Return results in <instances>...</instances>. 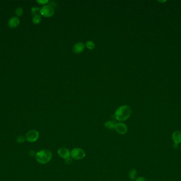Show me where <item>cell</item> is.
<instances>
[{
    "mask_svg": "<svg viewBox=\"0 0 181 181\" xmlns=\"http://www.w3.org/2000/svg\"><path fill=\"white\" fill-rule=\"evenodd\" d=\"M58 155L60 157L62 158L64 160L70 157V151L68 148L65 147H61L58 150Z\"/></svg>",
    "mask_w": 181,
    "mask_h": 181,
    "instance_id": "52a82bcc",
    "label": "cell"
},
{
    "mask_svg": "<svg viewBox=\"0 0 181 181\" xmlns=\"http://www.w3.org/2000/svg\"><path fill=\"white\" fill-rule=\"evenodd\" d=\"M137 172L135 169H132L130 170L129 173V177L130 179L133 181L137 179Z\"/></svg>",
    "mask_w": 181,
    "mask_h": 181,
    "instance_id": "8fae6325",
    "label": "cell"
},
{
    "mask_svg": "<svg viewBox=\"0 0 181 181\" xmlns=\"http://www.w3.org/2000/svg\"><path fill=\"white\" fill-rule=\"evenodd\" d=\"M37 2L40 4H45L48 2V0H37Z\"/></svg>",
    "mask_w": 181,
    "mask_h": 181,
    "instance_id": "ac0fdd59",
    "label": "cell"
},
{
    "mask_svg": "<svg viewBox=\"0 0 181 181\" xmlns=\"http://www.w3.org/2000/svg\"><path fill=\"white\" fill-rule=\"evenodd\" d=\"M40 13L45 17H51L54 14V8L50 5H45L41 7Z\"/></svg>",
    "mask_w": 181,
    "mask_h": 181,
    "instance_id": "5b68a950",
    "label": "cell"
},
{
    "mask_svg": "<svg viewBox=\"0 0 181 181\" xmlns=\"http://www.w3.org/2000/svg\"><path fill=\"white\" fill-rule=\"evenodd\" d=\"M39 137V133L36 130H31L27 132L25 136V139L29 142H36Z\"/></svg>",
    "mask_w": 181,
    "mask_h": 181,
    "instance_id": "277c9868",
    "label": "cell"
},
{
    "mask_svg": "<svg viewBox=\"0 0 181 181\" xmlns=\"http://www.w3.org/2000/svg\"><path fill=\"white\" fill-rule=\"evenodd\" d=\"M41 21V16L40 15H37L34 16L32 18V22L35 25L39 24Z\"/></svg>",
    "mask_w": 181,
    "mask_h": 181,
    "instance_id": "4fadbf2b",
    "label": "cell"
},
{
    "mask_svg": "<svg viewBox=\"0 0 181 181\" xmlns=\"http://www.w3.org/2000/svg\"><path fill=\"white\" fill-rule=\"evenodd\" d=\"M70 157L74 160H82L85 157V152L82 149L75 148L70 151Z\"/></svg>",
    "mask_w": 181,
    "mask_h": 181,
    "instance_id": "3957f363",
    "label": "cell"
},
{
    "mask_svg": "<svg viewBox=\"0 0 181 181\" xmlns=\"http://www.w3.org/2000/svg\"><path fill=\"white\" fill-rule=\"evenodd\" d=\"M85 49L84 45L82 43H78L76 44L74 46L73 48L74 52L75 53H80L84 51Z\"/></svg>",
    "mask_w": 181,
    "mask_h": 181,
    "instance_id": "30bf717a",
    "label": "cell"
},
{
    "mask_svg": "<svg viewBox=\"0 0 181 181\" xmlns=\"http://www.w3.org/2000/svg\"><path fill=\"white\" fill-rule=\"evenodd\" d=\"M25 138L24 136H20V137H18V139L16 140V141H17L18 143H24L25 141Z\"/></svg>",
    "mask_w": 181,
    "mask_h": 181,
    "instance_id": "e0dca14e",
    "label": "cell"
},
{
    "mask_svg": "<svg viewBox=\"0 0 181 181\" xmlns=\"http://www.w3.org/2000/svg\"><path fill=\"white\" fill-rule=\"evenodd\" d=\"M52 154L51 151L48 149H43L36 154V160L40 164H46L51 160Z\"/></svg>",
    "mask_w": 181,
    "mask_h": 181,
    "instance_id": "7a4b0ae2",
    "label": "cell"
},
{
    "mask_svg": "<svg viewBox=\"0 0 181 181\" xmlns=\"http://www.w3.org/2000/svg\"><path fill=\"white\" fill-rule=\"evenodd\" d=\"M86 46L88 49H93L95 48V44L93 42L89 40L86 43Z\"/></svg>",
    "mask_w": 181,
    "mask_h": 181,
    "instance_id": "5bb4252c",
    "label": "cell"
},
{
    "mask_svg": "<svg viewBox=\"0 0 181 181\" xmlns=\"http://www.w3.org/2000/svg\"><path fill=\"white\" fill-rule=\"evenodd\" d=\"M132 110L128 105H122L115 112V118L119 121H125L131 115Z\"/></svg>",
    "mask_w": 181,
    "mask_h": 181,
    "instance_id": "6da1fadb",
    "label": "cell"
},
{
    "mask_svg": "<svg viewBox=\"0 0 181 181\" xmlns=\"http://www.w3.org/2000/svg\"><path fill=\"white\" fill-rule=\"evenodd\" d=\"M15 13L18 16H21L24 14V10L22 7H17L15 10Z\"/></svg>",
    "mask_w": 181,
    "mask_h": 181,
    "instance_id": "9a60e30c",
    "label": "cell"
},
{
    "mask_svg": "<svg viewBox=\"0 0 181 181\" xmlns=\"http://www.w3.org/2000/svg\"><path fill=\"white\" fill-rule=\"evenodd\" d=\"M65 161L67 164H70L72 162V158L71 157L67 158L66 160H65Z\"/></svg>",
    "mask_w": 181,
    "mask_h": 181,
    "instance_id": "ffe728a7",
    "label": "cell"
},
{
    "mask_svg": "<svg viewBox=\"0 0 181 181\" xmlns=\"http://www.w3.org/2000/svg\"><path fill=\"white\" fill-rule=\"evenodd\" d=\"M20 24V19L17 16H13L8 21V26L11 28H15L19 26Z\"/></svg>",
    "mask_w": 181,
    "mask_h": 181,
    "instance_id": "ba28073f",
    "label": "cell"
},
{
    "mask_svg": "<svg viewBox=\"0 0 181 181\" xmlns=\"http://www.w3.org/2000/svg\"><path fill=\"white\" fill-rule=\"evenodd\" d=\"M115 124L111 121H106L104 123V126L106 128L108 129H115Z\"/></svg>",
    "mask_w": 181,
    "mask_h": 181,
    "instance_id": "7c38bea8",
    "label": "cell"
},
{
    "mask_svg": "<svg viewBox=\"0 0 181 181\" xmlns=\"http://www.w3.org/2000/svg\"><path fill=\"white\" fill-rule=\"evenodd\" d=\"M172 138L174 141L175 145H179L181 143V132L179 131H176L173 132Z\"/></svg>",
    "mask_w": 181,
    "mask_h": 181,
    "instance_id": "9c48e42d",
    "label": "cell"
},
{
    "mask_svg": "<svg viewBox=\"0 0 181 181\" xmlns=\"http://www.w3.org/2000/svg\"><path fill=\"white\" fill-rule=\"evenodd\" d=\"M115 130L120 135H124L127 133L128 127L124 123L120 122L115 124Z\"/></svg>",
    "mask_w": 181,
    "mask_h": 181,
    "instance_id": "8992f818",
    "label": "cell"
},
{
    "mask_svg": "<svg viewBox=\"0 0 181 181\" xmlns=\"http://www.w3.org/2000/svg\"></svg>",
    "mask_w": 181,
    "mask_h": 181,
    "instance_id": "44dd1931",
    "label": "cell"
},
{
    "mask_svg": "<svg viewBox=\"0 0 181 181\" xmlns=\"http://www.w3.org/2000/svg\"><path fill=\"white\" fill-rule=\"evenodd\" d=\"M135 181H148V179H146L144 177H142V176H140V177H138V178H137L136 179H135Z\"/></svg>",
    "mask_w": 181,
    "mask_h": 181,
    "instance_id": "d6986e66",
    "label": "cell"
},
{
    "mask_svg": "<svg viewBox=\"0 0 181 181\" xmlns=\"http://www.w3.org/2000/svg\"><path fill=\"white\" fill-rule=\"evenodd\" d=\"M40 11V10L39 9V7H32L31 8V13H32V15H34V16L39 15Z\"/></svg>",
    "mask_w": 181,
    "mask_h": 181,
    "instance_id": "2e32d148",
    "label": "cell"
}]
</instances>
